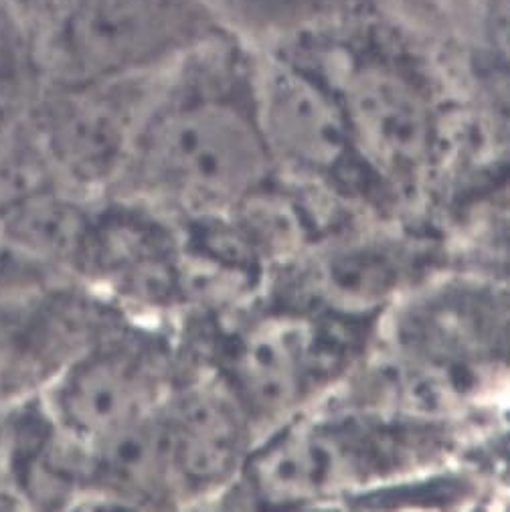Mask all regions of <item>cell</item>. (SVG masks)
<instances>
[{"label": "cell", "instance_id": "obj_3", "mask_svg": "<svg viewBox=\"0 0 510 512\" xmlns=\"http://www.w3.org/2000/svg\"><path fill=\"white\" fill-rule=\"evenodd\" d=\"M373 318L302 302L282 304L223 332L213 373L253 428L278 421L355 365Z\"/></svg>", "mask_w": 510, "mask_h": 512}, {"label": "cell", "instance_id": "obj_10", "mask_svg": "<svg viewBox=\"0 0 510 512\" xmlns=\"http://www.w3.org/2000/svg\"><path fill=\"white\" fill-rule=\"evenodd\" d=\"M140 81L57 85L31 130L63 187L79 195L114 187L152 100Z\"/></svg>", "mask_w": 510, "mask_h": 512}, {"label": "cell", "instance_id": "obj_4", "mask_svg": "<svg viewBox=\"0 0 510 512\" xmlns=\"http://www.w3.org/2000/svg\"><path fill=\"white\" fill-rule=\"evenodd\" d=\"M330 71L318 65L343 104L355 150L395 203L428 185L442 148V114L432 81L403 49L369 35L334 51Z\"/></svg>", "mask_w": 510, "mask_h": 512}, {"label": "cell", "instance_id": "obj_12", "mask_svg": "<svg viewBox=\"0 0 510 512\" xmlns=\"http://www.w3.org/2000/svg\"><path fill=\"white\" fill-rule=\"evenodd\" d=\"M162 415L179 500L213 494L241 474L253 423L215 373L177 385Z\"/></svg>", "mask_w": 510, "mask_h": 512}, {"label": "cell", "instance_id": "obj_2", "mask_svg": "<svg viewBox=\"0 0 510 512\" xmlns=\"http://www.w3.org/2000/svg\"><path fill=\"white\" fill-rule=\"evenodd\" d=\"M456 440L438 417L345 411L286 425L249 452L239 476L260 506L288 508L357 494L448 458Z\"/></svg>", "mask_w": 510, "mask_h": 512}, {"label": "cell", "instance_id": "obj_8", "mask_svg": "<svg viewBox=\"0 0 510 512\" xmlns=\"http://www.w3.org/2000/svg\"><path fill=\"white\" fill-rule=\"evenodd\" d=\"M260 118L274 164L347 197L391 203L363 166L340 98L324 71L280 57L258 75Z\"/></svg>", "mask_w": 510, "mask_h": 512}, {"label": "cell", "instance_id": "obj_14", "mask_svg": "<svg viewBox=\"0 0 510 512\" xmlns=\"http://www.w3.org/2000/svg\"><path fill=\"white\" fill-rule=\"evenodd\" d=\"M432 255L403 241H361L328 251L314 268V300L302 304L377 314V304L413 280Z\"/></svg>", "mask_w": 510, "mask_h": 512}, {"label": "cell", "instance_id": "obj_5", "mask_svg": "<svg viewBox=\"0 0 510 512\" xmlns=\"http://www.w3.org/2000/svg\"><path fill=\"white\" fill-rule=\"evenodd\" d=\"M506 316V296L490 286H446L411 302L393 338L409 411L436 417L480 393L506 363Z\"/></svg>", "mask_w": 510, "mask_h": 512}, {"label": "cell", "instance_id": "obj_11", "mask_svg": "<svg viewBox=\"0 0 510 512\" xmlns=\"http://www.w3.org/2000/svg\"><path fill=\"white\" fill-rule=\"evenodd\" d=\"M118 316L69 278L0 294V383L13 399L41 393Z\"/></svg>", "mask_w": 510, "mask_h": 512}, {"label": "cell", "instance_id": "obj_19", "mask_svg": "<svg viewBox=\"0 0 510 512\" xmlns=\"http://www.w3.org/2000/svg\"><path fill=\"white\" fill-rule=\"evenodd\" d=\"M17 399L11 397V393L5 389V385L0 383V440H3V432H5V425H7V417L11 413V407ZM3 490V488H0Z\"/></svg>", "mask_w": 510, "mask_h": 512}, {"label": "cell", "instance_id": "obj_17", "mask_svg": "<svg viewBox=\"0 0 510 512\" xmlns=\"http://www.w3.org/2000/svg\"><path fill=\"white\" fill-rule=\"evenodd\" d=\"M29 65L27 39L11 0H0V96L11 90Z\"/></svg>", "mask_w": 510, "mask_h": 512}, {"label": "cell", "instance_id": "obj_15", "mask_svg": "<svg viewBox=\"0 0 510 512\" xmlns=\"http://www.w3.org/2000/svg\"><path fill=\"white\" fill-rule=\"evenodd\" d=\"M476 492L470 478L460 474H444L413 482H387L347 500L353 508H454L464 506Z\"/></svg>", "mask_w": 510, "mask_h": 512}, {"label": "cell", "instance_id": "obj_9", "mask_svg": "<svg viewBox=\"0 0 510 512\" xmlns=\"http://www.w3.org/2000/svg\"><path fill=\"white\" fill-rule=\"evenodd\" d=\"M71 276L108 302L138 310H170L187 300L183 239L134 201L90 211Z\"/></svg>", "mask_w": 510, "mask_h": 512}, {"label": "cell", "instance_id": "obj_16", "mask_svg": "<svg viewBox=\"0 0 510 512\" xmlns=\"http://www.w3.org/2000/svg\"><path fill=\"white\" fill-rule=\"evenodd\" d=\"M71 278L37 260L5 235H0V294L31 290Z\"/></svg>", "mask_w": 510, "mask_h": 512}, {"label": "cell", "instance_id": "obj_13", "mask_svg": "<svg viewBox=\"0 0 510 512\" xmlns=\"http://www.w3.org/2000/svg\"><path fill=\"white\" fill-rule=\"evenodd\" d=\"M90 448L63 430L41 395L17 399L0 440V488L11 504L35 510L88 498Z\"/></svg>", "mask_w": 510, "mask_h": 512}, {"label": "cell", "instance_id": "obj_6", "mask_svg": "<svg viewBox=\"0 0 510 512\" xmlns=\"http://www.w3.org/2000/svg\"><path fill=\"white\" fill-rule=\"evenodd\" d=\"M217 39L201 0H67L51 41L57 85L144 77Z\"/></svg>", "mask_w": 510, "mask_h": 512}, {"label": "cell", "instance_id": "obj_1", "mask_svg": "<svg viewBox=\"0 0 510 512\" xmlns=\"http://www.w3.org/2000/svg\"><path fill=\"white\" fill-rule=\"evenodd\" d=\"M258 71L243 53L211 41L185 57L150 100L114 185L134 197L205 217L237 209L272 183L274 158L260 118Z\"/></svg>", "mask_w": 510, "mask_h": 512}, {"label": "cell", "instance_id": "obj_7", "mask_svg": "<svg viewBox=\"0 0 510 512\" xmlns=\"http://www.w3.org/2000/svg\"><path fill=\"white\" fill-rule=\"evenodd\" d=\"M179 385L168 338L114 318L39 395L85 446L150 415Z\"/></svg>", "mask_w": 510, "mask_h": 512}, {"label": "cell", "instance_id": "obj_18", "mask_svg": "<svg viewBox=\"0 0 510 512\" xmlns=\"http://www.w3.org/2000/svg\"><path fill=\"white\" fill-rule=\"evenodd\" d=\"M247 15L274 23H300L314 17L324 0H239Z\"/></svg>", "mask_w": 510, "mask_h": 512}]
</instances>
